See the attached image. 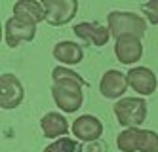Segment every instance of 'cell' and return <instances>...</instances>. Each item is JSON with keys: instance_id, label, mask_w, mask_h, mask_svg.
Returning <instances> with one entry per match:
<instances>
[{"instance_id": "cell-1", "label": "cell", "mask_w": 158, "mask_h": 152, "mask_svg": "<svg viewBox=\"0 0 158 152\" xmlns=\"http://www.w3.org/2000/svg\"><path fill=\"white\" fill-rule=\"evenodd\" d=\"M84 88H88V82L69 67L59 65L52 71V97L61 112L73 114L82 107Z\"/></svg>"}, {"instance_id": "cell-8", "label": "cell", "mask_w": 158, "mask_h": 152, "mask_svg": "<svg viewBox=\"0 0 158 152\" xmlns=\"http://www.w3.org/2000/svg\"><path fill=\"white\" fill-rule=\"evenodd\" d=\"M130 88L139 97H149L158 88V78L149 67H131L126 72Z\"/></svg>"}, {"instance_id": "cell-19", "label": "cell", "mask_w": 158, "mask_h": 152, "mask_svg": "<svg viewBox=\"0 0 158 152\" xmlns=\"http://www.w3.org/2000/svg\"><path fill=\"white\" fill-rule=\"evenodd\" d=\"M82 152H107V145L97 139V141H89L82 145Z\"/></svg>"}, {"instance_id": "cell-15", "label": "cell", "mask_w": 158, "mask_h": 152, "mask_svg": "<svg viewBox=\"0 0 158 152\" xmlns=\"http://www.w3.org/2000/svg\"><path fill=\"white\" fill-rule=\"evenodd\" d=\"M139 127H124L116 135V146L120 152H137Z\"/></svg>"}, {"instance_id": "cell-4", "label": "cell", "mask_w": 158, "mask_h": 152, "mask_svg": "<svg viewBox=\"0 0 158 152\" xmlns=\"http://www.w3.org/2000/svg\"><path fill=\"white\" fill-rule=\"evenodd\" d=\"M36 36V23L27 21L23 17L12 15L4 25V40L8 48H17L21 44H29Z\"/></svg>"}, {"instance_id": "cell-14", "label": "cell", "mask_w": 158, "mask_h": 152, "mask_svg": "<svg viewBox=\"0 0 158 152\" xmlns=\"http://www.w3.org/2000/svg\"><path fill=\"white\" fill-rule=\"evenodd\" d=\"M12 11H14V15L32 21L36 25L46 21V10H44V4L38 2V0H17L12 8Z\"/></svg>"}, {"instance_id": "cell-16", "label": "cell", "mask_w": 158, "mask_h": 152, "mask_svg": "<svg viewBox=\"0 0 158 152\" xmlns=\"http://www.w3.org/2000/svg\"><path fill=\"white\" fill-rule=\"evenodd\" d=\"M42 152H82V145L78 139H73V137H59L52 141Z\"/></svg>"}, {"instance_id": "cell-9", "label": "cell", "mask_w": 158, "mask_h": 152, "mask_svg": "<svg viewBox=\"0 0 158 152\" xmlns=\"http://www.w3.org/2000/svg\"><path fill=\"white\" fill-rule=\"evenodd\" d=\"M73 32L80 42L95 46V48H103V46H107V42L110 40L109 27L101 25V23H92V21L76 23L73 27Z\"/></svg>"}, {"instance_id": "cell-7", "label": "cell", "mask_w": 158, "mask_h": 152, "mask_svg": "<svg viewBox=\"0 0 158 152\" xmlns=\"http://www.w3.org/2000/svg\"><path fill=\"white\" fill-rule=\"evenodd\" d=\"M143 38L137 34H122L114 38V55L122 65H135L143 57Z\"/></svg>"}, {"instance_id": "cell-11", "label": "cell", "mask_w": 158, "mask_h": 152, "mask_svg": "<svg viewBox=\"0 0 158 152\" xmlns=\"http://www.w3.org/2000/svg\"><path fill=\"white\" fill-rule=\"evenodd\" d=\"M128 88H130L128 76L122 71H116V68L107 71L99 82V91L105 99H122Z\"/></svg>"}, {"instance_id": "cell-13", "label": "cell", "mask_w": 158, "mask_h": 152, "mask_svg": "<svg viewBox=\"0 0 158 152\" xmlns=\"http://www.w3.org/2000/svg\"><path fill=\"white\" fill-rule=\"evenodd\" d=\"M40 129L44 133V137L48 139H59L65 137L67 133L71 131L69 122H67L65 114L61 112H46L40 120Z\"/></svg>"}, {"instance_id": "cell-6", "label": "cell", "mask_w": 158, "mask_h": 152, "mask_svg": "<svg viewBox=\"0 0 158 152\" xmlns=\"http://www.w3.org/2000/svg\"><path fill=\"white\" fill-rule=\"evenodd\" d=\"M25 99V88L15 74H2L0 76V109L14 110Z\"/></svg>"}, {"instance_id": "cell-10", "label": "cell", "mask_w": 158, "mask_h": 152, "mask_svg": "<svg viewBox=\"0 0 158 152\" xmlns=\"http://www.w3.org/2000/svg\"><path fill=\"white\" fill-rule=\"evenodd\" d=\"M71 131H73V137L78 139L80 143L97 141L103 135V122L94 114H82L73 122Z\"/></svg>"}, {"instance_id": "cell-2", "label": "cell", "mask_w": 158, "mask_h": 152, "mask_svg": "<svg viewBox=\"0 0 158 152\" xmlns=\"http://www.w3.org/2000/svg\"><path fill=\"white\" fill-rule=\"evenodd\" d=\"M147 21L143 15L135 14V11H120L112 10L107 15V27L110 31L112 38H118L122 34H137V36H145L147 32Z\"/></svg>"}, {"instance_id": "cell-3", "label": "cell", "mask_w": 158, "mask_h": 152, "mask_svg": "<svg viewBox=\"0 0 158 152\" xmlns=\"http://www.w3.org/2000/svg\"><path fill=\"white\" fill-rule=\"evenodd\" d=\"M149 114L145 97H122L114 103V116L122 127H141Z\"/></svg>"}, {"instance_id": "cell-5", "label": "cell", "mask_w": 158, "mask_h": 152, "mask_svg": "<svg viewBox=\"0 0 158 152\" xmlns=\"http://www.w3.org/2000/svg\"><path fill=\"white\" fill-rule=\"evenodd\" d=\"M46 10V23L52 27H61L71 23L78 11V0H42Z\"/></svg>"}, {"instance_id": "cell-12", "label": "cell", "mask_w": 158, "mask_h": 152, "mask_svg": "<svg viewBox=\"0 0 158 152\" xmlns=\"http://www.w3.org/2000/svg\"><path fill=\"white\" fill-rule=\"evenodd\" d=\"M52 55L55 61H59L65 67H74L80 65L84 59V48L80 44H76L73 40H61L53 46Z\"/></svg>"}, {"instance_id": "cell-18", "label": "cell", "mask_w": 158, "mask_h": 152, "mask_svg": "<svg viewBox=\"0 0 158 152\" xmlns=\"http://www.w3.org/2000/svg\"><path fill=\"white\" fill-rule=\"evenodd\" d=\"M141 11L145 19L151 23V25H158V0H149L141 6Z\"/></svg>"}, {"instance_id": "cell-17", "label": "cell", "mask_w": 158, "mask_h": 152, "mask_svg": "<svg viewBox=\"0 0 158 152\" xmlns=\"http://www.w3.org/2000/svg\"><path fill=\"white\" fill-rule=\"evenodd\" d=\"M137 152H158V133L152 131V129H143V127H139Z\"/></svg>"}]
</instances>
